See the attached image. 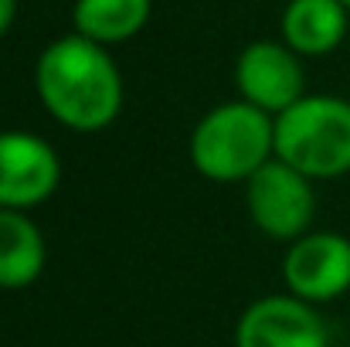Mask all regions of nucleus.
Instances as JSON below:
<instances>
[{
  "instance_id": "obj_1",
  "label": "nucleus",
  "mask_w": 350,
  "mask_h": 347,
  "mask_svg": "<svg viewBox=\"0 0 350 347\" xmlns=\"http://www.w3.org/2000/svg\"><path fill=\"white\" fill-rule=\"evenodd\" d=\"M34 89L48 116L75 133H99L122 110V75L109 48L75 31L38 55Z\"/></svg>"
},
{
  "instance_id": "obj_2",
  "label": "nucleus",
  "mask_w": 350,
  "mask_h": 347,
  "mask_svg": "<svg viewBox=\"0 0 350 347\" xmlns=\"http://www.w3.org/2000/svg\"><path fill=\"white\" fill-rule=\"evenodd\" d=\"M187 150L201 177L218 184L248 181L275 157V116L245 99L221 103L198 119Z\"/></svg>"
},
{
  "instance_id": "obj_3",
  "label": "nucleus",
  "mask_w": 350,
  "mask_h": 347,
  "mask_svg": "<svg viewBox=\"0 0 350 347\" xmlns=\"http://www.w3.org/2000/svg\"><path fill=\"white\" fill-rule=\"evenodd\" d=\"M275 157L310 181L350 174V99L306 92L275 116Z\"/></svg>"
},
{
  "instance_id": "obj_4",
  "label": "nucleus",
  "mask_w": 350,
  "mask_h": 347,
  "mask_svg": "<svg viewBox=\"0 0 350 347\" xmlns=\"http://www.w3.org/2000/svg\"><path fill=\"white\" fill-rule=\"evenodd\" d=\"M245 205L252 225L272 242H296L313 225L317 194L313 181L289 167L286 160L272 157L245 181Z\"/></svg>"
},
{
  "instance_id": "obj_5",
  "label": "nucleus",
  "mask_w": 350,
  "mask_h": 347,
  "mask_svg": "<svg viewBox=\"0 0 350 347\" xmlns=\"http://www.w3.org/2000/svg\"><path fill=\"white\" fill-rule=\"evenodd\" d=\"M234 86L255 110L282 116L306 96L303 58L286 41H252L234 62Z\"/></svg>"
},
{
  "instance_id": "obj_6",
  "label": "nucleus",
  "mask_w": 350,
  "mask_h": 347,
  "mask_svg": "<svg viewBox=\"0 0 350 347\" xmlns=\"http://www.w3.org/2000/svg\"><path fill=\"white\" fill-rule=\"evenodd\" d=\"M286 290L313 307L350 293V238L340 231H306L282 259Z\"/></svg>"
},
{
  "instance_id": "obj_7",
  "label": "nucleus",
  "mask_w": 350,
  "mask_h": 347,
  "mask_svg": "<svg viewBox=\"0 0 350 347\" xmlns=\"http://www.w3.org/2000/svg\"><path fill=\"white\" fill-rule=\"evenodd\" d=\"M62 184L55 146L24 129H0V208L27 211L44 205Z\"/></svg>"
},
{
  "instance_id": "obj_8",
  "label": "nucleus",
  "mask_w": 350,
  "mask_h": 347,
  "mask_svg": "<svg viewBox=\"0 0 350 347\" xmlns=\"http://www.w3.org/2000/svg\"><path fill=\"white\" fill-rule=\"evenodd\" d=\"M234 347H330V331L313 303L293 293H272L245 307Z\"/></svg>"
},
{
  "instance_id": "obj_9",
  "label": "nucleus",
  "mask_w": 350,
  "mask_h": 347,
  "mask_svg": "<svg viewBox=\"0 0 350 347\" xmlns=\"http://www.w3.org/2000/svg\"><path fill=\"white\" fill-rule=\"evenodd\" d=\"M350 10L340 0H286L282 41L299 58H323L347 38Z\"/></svg>"
},
{
  "instance_id": "obj_10",
  "label": "nucleus",
  "mask_w": 350,
  "mask_h": 347,
  "mask_svg": "<svg viewBox=\"0 0 350 347\" xmlns=\"http://www.w3.org/2000/svg\"><path fill=\"white\" fill-rule=\"evenodd\" d=\"M48 262L44 235L27 211L0 208V290L31 286Z\"/></svg>"
},
{
  "instance_id": "obj_11",
  "label": "nucleus",
  "mask_w": 350,
  "mask_h": 347,
  "mask_svg": "<svg viewBox=\"0 0 350 347\" xmlns=\"http://www.w3.org/2000/svg\"><path fill=\"white\" fill-rule=\"evenodd\" d=\"M153 0H75L72 27L75 34L109 48L136 38L150 21Z\"/></svg>"
},
{
  "instance_id": "obj_12",
  "label": "nucleus",
  "mask_w": 350,
  "mask_h": 347,
  "mask_svg": "<svg viewBox=\"0 0 350 347\" xmlns=\"http://www.w3.org/2000/svg\"><path fill=\"white\" fill-rule=\"evenodd\" d=\"M14 17H17V0H0V38L10 31Z\"/></svg>"
},
{
  "instance_id": "obj_13",
  "label": "nucleus",
  "mask_w": 350,
  "mask_h": 347,
  "mask_svg": "<svg viewBox=\"0 0 350 347\" xmlns=\"http://www.w3.org/2000/svg\"><path fill=\"white\" fill-rule=\"evenodd\" d=\"M340 3H344V7H347V10H350V0H340Z\"/></svg>"
}]
</instances>
